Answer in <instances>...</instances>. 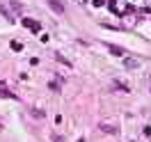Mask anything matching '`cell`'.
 <instances>
[{"label": "cell", "mask_w": 151, "mask_h": 142, "mask_svg": "<svg viewBox=\"0 0 151 142\" xmlns=\"http://www.w3.org/2000/svg\"><path fill=\"white\" fill-rule=\"evenodd\" d=\"M23 25H25V28H30L32 32H39V30H41V25H39L37 21H32V19H23Z\"/></svg>", "instance_id": "1"}, {"label": "cell", "mask_w": 151, "mask_h": 142, "mask_svg": "<svg viewBox=\"0 0 151 142\" xmlns=\"http://www.w3.org/2000/svg\"><path fill=\"white\" fill-rule=\"evenodd\" d=\"M101 131L103 133H112V135H117V133H119V128H117V126H114V124H101Z\"/></svg>", "instance_id": "2"}, {"label": "cell", "mask_w": 151, "mask_h": 142, "mask_svg": "<svg viewBox=\"0 0 151 142\" xmlns=\"http://www.w3.org/2000/svg\"><path fill=\"white\" fill-rule=\"evenodd\" d=\"M48 5L53 7V12H55V14H62V12H64V5H62L60 0H48Z\"/></svg>", "instance_id": "3"}, {"label": "cell", "mask_w": 151, "mask_h": 142, "mask_svg": "<svg viewBox=\"0 0 151 142\" xmlns=\"http://www.w3.org/2000/svg\"><path fill=\"white\" fill-rule=\"evenodd\" d=\"M0 96H5V99H16V94H12V92H7L5 87H0Z\"/></svg>", "instance_id": "4"}, {"label": "cell", "mask_w": 151, "mask_h": 142, "mask_svg": "<svg viewBox=\"0 0 151 142\" xmlns=\"http://www.w3.org/2000/svg\"><path fill=\"white\" fill-rule=\"evenodd\" d=\"M108 48H110V53H114V55H124V50H122V48L112 46V44H108Z\"/></svg>", "instance_id": "5"}, {"label": "cell", "mask_w": 151, "mask_h": 142, "mask_svg": "<svg viewBox=\"0 0 151 142\" xmlns=\"http://www.w3.org/2000/svg\"><path fill=\"white\" fill-rule=\"evenodd\" d=\"M30 112L35 115V117H37V119H41V117H44V112H41V110H30Z\"/></svg>", "instance_id": "6"}]
</instances>
